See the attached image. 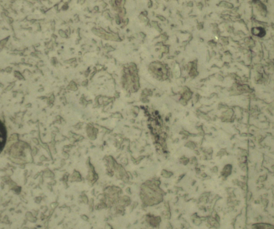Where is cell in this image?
I'll return each instance as SVG.
<instances>
[{
	"instance_id": "6da1fadb",
	"label": "cell",
	"mask_w": 274,
	"mask_h": 229,
	"mask_svg": "<svg viewBox=\"0 0 274 229\" xmlns=\"http://www.w3.org/2000/svg\"><path fill=\"white\" fill-rule=\"evenodd\" d=\"M252 33L254 35L258 36L259 37H263L265 35V29L261 27H254L252 29Z\"/></svg>"
},
{
	"instance_id": "7a4b0ae2",
	"label": "cell",
	"mask_w": 274,
	"mask_h": 229,
	"mask_svg": "<svg viewBox=\"0 0 274 229\" xmlns=\"http://www.w3.org/2000/svg\"><path fill=\"white\" fill-rule=\"evenodd\" d=\"M232 171V166L230 164L225 165L222 172V174L224 177H227L231 173Z\"/></svg>"
},
{
	"instance_id": "3957f363",
	"label": "cell",
	"mask_w": 274,
	"mask_h": 229,
	"mask_svg": "<svg viewBox=\"0 0 274 229\" xmlns=\"http://www.w3.org/2000/svg\"><path fill=\"white\" fill-rule=\"evenodd\" d=\"M162 175L163 177H165V178H169L172 176V173L171 172L164 170L162 171Z\"/></svg>"
}]
</instances>
